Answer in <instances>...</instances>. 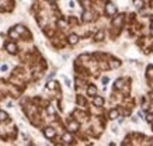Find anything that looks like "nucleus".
<instances>
[{"label":"nucleus","instance_id":"1","mask_svg":"<svg viewBox=\"0 0 153 146\" xmlns=\"http://www.w3.org/2000/svg\"><path fill=\"white\" fill-rule=\"evenodd\" d=\"M117 13V7L112 3H107L105 6V14L107 16H110V17H112V16Z\"/></svg>","mask_w":153,"mask_h":146},{"label":"nucleus","instance_id":"2","mask_svg":"<svg viewBox=\"0 0 153 146\" xmlns=\"http://www.w3.org/2000/svg\"><path fill=\"white\" fill-rule=\"evenodd\" d=\"M44 133H45V136H47L48 139H52V138L56 135V132H55V129H53V128H47V129L44 131Z\"/></svg>","mask_w":153,"mask_h":146},{"label":"nucleus","instance_id":"3","mask_svg":"<svg viewBox=\"0 0 153 146\" xmlns=\"http://www.w3.org/2000/svg\"><path fill=\"white\" fill-rule=\"evenodd\" d=\"M87 94L88 96H93V97H94V96L97 94V87H96L94 84H90V86H88V89H87Z\"/></svg>","mask_w":153,"mask_h":146},{"label":"nucleus","instance_id":"4","mask_svg":"<svg viewBox=\"0 0 153 146\" xmlns=\"http://www.w3.org/2000/svg\"><path fill=\"white\" fill-rule=\"evenodd\" d=\"M93 103H94V105H96V107H101L102 104H104V99H102V97H100V96H97V97H94Z\"/></svg>","mask_w":153,"mask_h":146},{"label":"nucleus","instance_id":"5","mask_svg":"<svg viewBox=\"0 0 153 146\" xmlns=\"http://www.w3.org/2000/svg\"><path fill=\"white\" fill-rule=\"evenodd\" d=\"M77 41H79V37H77L76 34H70L69 35V44L70 45H76Z\"/></svg>","mask_w":153,"mask_h":146},{"label":"nucleus","instance_id":"6","mask_svg":"<svg viewBox=\"0 0 153 146\" xmlns=\"http://www.w3.org/2000/svg\"><path fill=\"white\" fill-rule=\"evenodd\" d=\"M6 49H7V52H10V53H16V52H17L16 44H7V45H6Z\"/></svg>","mask_w":153,"mask_h":146},{"label":"nucleus","instance_id":"7","mask_svg":"<svg viewBox=\"0 0 153 146\" xmlns=\"http://www.w3.org/2000/svg\"><path fill=\"white\" fill-rule=\"evenodd\" d=\"M122 21H124V16L121 14V16H118V17H117L114 21H112V24H114L115 27H120L121 24H122Z\"/></svg>","mask_w":153,"mask_h":146},{"label":"nucleus","instance_id":"8","mask_svg":"<svg viewBox=\"0 0 153 146\" xmlns=\"http://www.w3.org/2000/svg\"><path fill=\"white\" fill-rule=\"evenodd\" d=\"M62 139H63V142H65V143H72V141H73V138H72V135H70V133H65V135L62 136Z\"/></svg>","mask_w":153,"mask_h":146},{"label":"nucleus","instance_id":"9","mask_svg":"<svg viewBox=\"0 0 153 146\" xmlns=\"http://www.w3.org/2000/svg\"><path fill=\"white\" fill-rule=\"evenodd\" d=\"M102 38H104V31H102V30H100V31H98L97 34H96V37H94V41H101Z\"/></svg>","mask_w":153,"mask_h":146},{"label":"nucleus","instance_id":"10","mask_svg":"<svg viewBox=\"0 0 153 146\" xmlns=\"http://www.w3.org/2000/svg\"><path fill=\"white\" fill-rule=\"evenodd\" d=\"M69 128H70V131H77V129H79V124L73 121V122L69 124Z\"/></svg>","mask_w":153,"mask_h":146},{"label":"nucleus","instance_id":"11","mask_svg":"<svg viewBox=\"0 0 153 146\" xmlns=\"http://www.w3.org/2000/svg\"><path fill=\"white\" fill-rule=\"evenodd\" d=\"M83 20L84 21H90V20H91V13H90V11H84Z\"/></svg>","mask_w":153,"mask_h":146},{"label":"nucleus","instance_id":"12","mask_svg":"<svg viewBox=\"0 0 153 146\" xmlns=\"http://www.w3.org/2000/svg\"><path fill=\"white\" fill-rule=\"evenodd\" d=\"M117 117H118V110H111V111H110V118H111V119H115Z\"/></svg>","mask_w":153,"mask_h":146},{"label":"nucleus","instance_id":"13","mask_svg":"<svg viewBox=\"0 0 153 146\" xmlns=\"http://www.w3.org/2000/svg\"><path fill=\"white\" fill-rule=\"evenodd\" d=\"M122 83H124V79H118L115 82V89H121L122 87Z\"/></svg>","mask_w":153,"mask_h":146},{"label":"nucleus","instance_id":"14","mask_svg":"<svg viewBox=\"0 0 153 146\" xmlns=\"http://www.w3.org/2000/svg\"><path fill=\"white\" fill-rule=\"evenodd\" d=\"M24 30H25V28H24L23 25H20V24H19V25H16V31H17L19 34H23Z\"/></svg>","mask_w":153,"mask_h":146},{"label":"nucleus","instance_id":"15","mask_svg":"<svg viewBox=\"0 0 153 146\" xmlns=\"http://www.w3.org/2000/svg\"><path fill=\"white\" fill-rule=\"evenodd\" d=\"M135 6H136L138 9H142V7H143V1H142V0H135Z\"/></svg>","mask_w":153,"mask_h":146},{"label":"nucleus","instance_id":"16","mask_svg":"<svg viewBox=\"0 0 153 146\" xmlns=\"http://www.w3.org/2000/svg\"><path fill=\"white\" fill-rule=\"evenodd\" d=\"M148 77L153 79V66H149L148 67Z\"/></svg>","mask_w":153,"mask_h":146},{"label":"nucleus","instance_id":"17","mask_svg":"<svg viewBox=\"0 0 153 146\" xmlns=\"http://www.w3.org/2000/svg\"><path fill=\"white\" fill-rule=\"evenodd\" d=\"M10 37H11V38H17V37H20V34L17 33V31L11 30V31H10Z\"/></svg>","mask_w":153,"mask_h":146},{"label":"nucleus","instance_id":"18","mask_svg":"<svg viewBox=\"0 0 153 146\" xmlns=\"http://www.w3.org/2000/svg\"><path fill=\"white\" fill-rule=\"evenodd\" d=\"M4 119H7V114L0 111V121H4Z\"/></svg>","mask_w":153,"mask_h":146},{"label":"nucleus","instance_id":"19","mask_svg":"<svg viewBox=\"0 0 153 146\" xmlns=\"http://www.w3.org/2000/svg\"><path fill=\"white\" fill-rule=\"evenodd\" d=\"M120 65H121V62H120V61H114V62L111 63V67H118Z\"/></svg>","mask_w":153,"mask_h":146},{"label":"nucleus","instance_id":"20","mask_svg":"<svg viewBox=\"0 0 153 146\" xmlns=\"http://www.w3.org/2000/svg\"><path fill=\"white\" fill-rule=\"evenodd\" d=\"M58 25H59V27H62V28H65L66 23H65V21H62V20H59V21H58Z\"/></svg>","mask_w":153,"mask_h":146},{"label":"nucleus","instance_id":"21","mask_svg":"<svg viewBox=\"0 0 153 146\" xmlns=\"http://www.w3.org/2000/svg\"><path fill=\"white\" fill-rule=\"evenodd\" d=\"M146 121H148V122H152L153 121V114H149L148 117H146Z\"/></svg>","mask_w":153,"mask_h":146},{"label":"nucleus","instance_id":"22","mask_svg":"<svg viewBox=\"0 0 153 146\" xmlns=\"http://www.w3.org/2000/svg\"><path fill=\"white\" fill-rule=\"evenodd\" d=\"M65 83H66V86H70V80L68 77H65Z\"/></svg>","mask_w":153,"mask_h":146},{"label":"nucleus","instance_id":"23","mask_svg":"<svg viewBox=\"0 0 153 146\" xmlns=\"http://www.w3.org/2000/svg\"><path fill=\"white\" fill-rule=\"evenodd\" d=\"M48 113H49V114H53L55 111H53V108H52V107H49V108H48Z\"/></svg>","mask_w":153,"mask_h":146},{"label":"nucleus","instance_id":"24","mask_svg":"<svg viewBox=\"0 0 153 146\" xmlns=\"http://www.w3.org/2000/svg\"><path fill=\"white\" fill-rule=\"evenodd\" d=\"M102 83H104V84L108 83V77H102Z\"/></svg>","mask_w":153,"mask_h":146},{"label":"nucleus","instance_id":"25","mask_svg":"<svg viewBox=\"0 0 153 146\" xmlns=\"http://www.w3.org/2000/svg\"><path fill=\"white\" fill-rule=\"evenodd\" d=\"M1 70H7V65H3V66H1Z\"/></svg>","mask_w":153,"mask_h":146},{"label":"nucleus","instance_id":"26","mask_svg":"<svg viewBox=\"0 0 153 146\" xmlns=\"http://www.w3.org/2000/svg\"><path fill=\"white\" fill-rule=\"evenodd\" d=\"M79 103H80V104H84V100H83V99H80V97H79Z\"/></svg>","mask_w":153,"mask_h":146},{"label":"nucleus","instance_id":"27","mask_svg":"<svg viewBox=\"0 0 153 146\" xmlns=\"http://www.w3.org/2000/svg\"><path fill=\"white\" fill-rule=\"evenodd\" d=\"M150 28H152V34H153V21H152V24H150Z\"/></svg>","mask_w":153,"mask_h":146},{"label":"nucleus","instance_id":"28","mask_svg":"<svg viewBox=\"0 0 153 146\" xmlns=\"http://www.w3.org/2000/svg\"><path fill=\"white\" fill-rule=\"evenodd\" d=\"M49 1H55V0H49Z\"/></svg>","mask_w":153,"mask_h":146}]
</instances>
